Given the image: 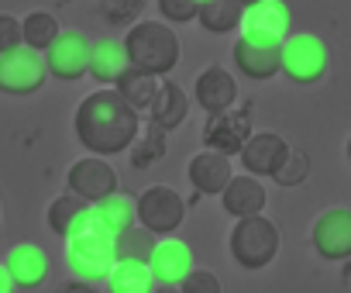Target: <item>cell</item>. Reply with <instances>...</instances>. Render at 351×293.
<instances>
[{"mask_svg":"<svg viewBox=\"0 0 351 293\" xmlns=\"http://www.w3.org/2000/svg\"><path fill=\"white\" fill-rule=\"evenodd\" d=\"M186 176H190V183H193V190L197 194H207V197H221V190L231 183V176H234V169H231V159L228 156H217V152H197L193 159H190V166H186Z\"/></svg>","mask_w":351,"mask_h":293,"instance_id":"cell-20","label":"cell"},{"mask_svg":"<svg viewBox=\"0 0 351 293\" xmlns=\"http://www.w3.org/2000/svg\"><path fill=\"white\" fill-rule=\"evenodd\" d=\"M0 293H14V283H11V276H8L4 266H0Z\"/></svg>","mask_w":351,"mask_h":293,"instance_id":"cell-36","label":"cell"},{"mask_svg":"<svg viewBox=\"0 0 351 293\" xmlns=\"http://www.w3.org/2000/svg\"><path fill=\"white\" fill-rule=\"evenodd\" d=\"M286 152H289V141L282 134H276V131H252L238 156H241V169L248 176L262 180V176H272L282 166Z\"/></svg>","mask_w":351,"mask_h":293,"instance_id":"cell-14","label":"cell"},{"mask_svg":"<svg viewBox=\"0 0 351 293\" xmlns=\"http://www.w3.org/2000/svg\"><path fill=\"white\" fill-rule=\"evenodd\" d=\"M330 69V49L324 38L310 35V32H289L286 42L279 45V73L289 83L310 86L317 80H324Z\"/></svg>","mask_w":351,"mask_h":293,"instance_id":"cell-5","label":"cell"},{"mask_svg":"<svg viewBox=\"0 0 351 293\" xmlns=\"http://www.w3.org/2000/svg\"><path fill=\"white\" fill-rule=\"evenodd\" d=\"M193 100L207 110V114H221V110H231L234 100H238V83L234 76L224 69V66H207L197 83H193Z\"/></svg>","mask_w":351,"mask_h":293,"instance_id":"cell-16","label":"cell"},{"mask_svg":"<svg viewBox=\"0 0 351 293\" xmlns=\"http://www.w3.org/2000/svg\"><path fill=\"white\" fill-rule=\"evenodd\" d=\"M117 255H114V238L93 221L86 231H76L66 238V269L76 283L86 286H104L107 272L114 269Z\"/></svg>","mask_w":351,"mask_h":293,"instance_id":"cell-3","label":"cell"},{"mask_svg":"<svg viewBox=\"0 0 351 293\" xmlns=\"http://www.w3.org/2000/svg\"><path fill=\"white\" fill-rule=\"evenodd\" d=\"M0 266L8 269L14 290H38V286L45 283V276H49V255H45V248H38L35 242L14 245V248L4 255V262H0Z\"/></svg>","mask_w":351,"mask_h":293,"instance_id":"cell-15","label":"cell"},{"mask_svg":"<svg viewBox=\"0 0 351 293\" xmlns=\"http://www.w3.org/2000/svg\"><path fill=\"white\" fill-rule=\"evenodd\" d=\"M186 221V200L172 187H145L134 200V224L152 231L155 238H169L176 228Z\"/></svg>","mask_w":351,"mask_h":293,"instance_id":"cell-6","label":"cell"},{"mask_svg":"<svg viewBox=\"0 0 351 293\" xmlns=\"http://www.w3.org/2000/svg\"><path fill=\"white\" fill-rule=\"evenodd\" d=\"M234 66L241 69V76L255 80V83H265L279 73V49H262V45H252V42H234Z\"/></svg>","mask_w":351,"mask_h":293,"instance_id":"cell-21","label":"cell"},{"mask_svg":"<svg viewBox=\"0 0 351 293\" xmlns=\"http://www.w3.org/2000/svg\"><path fill=\"white\" fill-rule=\"evenodd\" d=\"M21 45V21L14 14H0V56Z\"/></svg>","mask_w":351,"mask_h":293,"instance_id":"cell-34","label":"cell"},{"mask_svg":"<svg viewBox=\"0 0 351 293\" xmlns=\"http://www.w3.org/2000/svg\"><path fill=\"white\" fill-rule=\"evenodd\" d=\"M155 242H158V238H155L152 231H145L141 224H131L128 231H121V235L114 238V255H117V259H128V262H148Z\"/></svg>","mask_w":351,"mask_h":293,"instance_id":"cell-28","label":"cell"},{"mask_svg":"<svg viewBox=\"0 0 351 293\" xmlns=\"http://www.w3.org/2000/svg\"><path fill=\"white\" fill-rule=\"evenodd\" d=\"M90 211H93L97 224H100L110 238H117L121 231H128V228L134 224V204H131V197H124V194H110V197H104L100 204H90Z\"/></svg>","mask_w":351,"mask_h":293,"instance_id":"cell-25","label":"cell"},{"mask_svg":"<svg viewBox=\"0 0 351 293\" xmlns=\"http://www.w3.org/2000/svg\"><path fill=\"white\" fill-rule=\"evenodd\" d=\"M180 293H224V286H221V276L217 272H210V269H193L180 286H176Z\"/></svg>","mask_w":351,"mask_h":293,"instance_id":"cell-32","label":"cell"},{"mask_svg":"<svg viewBox=\"0 0 351 293\" xmlns=\"http://www.w3.org/2000/svg\"><path fill=\"white\" fill-rule=\"evenodd\" d=\"M114 93L141 117V114H148V107H152V100H155V93H158V80L155 76H148V73H141V69H124L117 80H114Z\"/></svg>","mask_w":351,"mask_h":293,"instance_id":"cell-22","label":"cell"},{"mask_svg":"<svg viewBox=\"0 0 351 293\" xmlns=\"http://www.w3.org/2000/svg\"><path fill=\"white\" fill-rule=\"evenodd\" d=\"M306 176H310V156L303 149H289L286 159H282V166L272 173V180L279 187H300Z\"/></svg>","mask_w":351,"mask_h":293,"instance_id":"cell-30","label":"cell"},{"mask_svg":"<svg viewBox=\"0 0 351 293\" xmlns=\"http://www.w3.org/2000/svg\"><path fill=\"white\" fill-rule=\"evenodd\" d=\"M186 117H190L186 90L180 83H172V80H158V93H155V100L148 107V124L165 134V131H176Z\"/></svg>","mask_w":351,"mask_h":293,"instance_id":"cell-17","label":"cell"},{"mask_svg":"<svg viewBox=\"0 0 351 293\" xmlns=\"http://www.w3.org/2000/svg\"><path fill=\"white\" fill-rule=\"evenodd\" d=\"M128 69V59H124V49L121 42L114 38H104V42H93L90 45V62H86V73L97 80V83H114L121 73Z\"/></svg>","mask_w":351,"mask_h":293,"instance_id":"cell-23","label":"cell"},{"mask_svg":"<svg viewBox=\"0 0 351 293\" xmlns=\"http://www.w3.org/2000/svg\"><path fill=\"white\" fill-rule=\"evenodd\" d=\"M104 286H107V293H152L155 290V279H152V272H148L145 262L117 259L114 269L107 272Z\"/></svg>","mask_w":351,"mask_h":293,"instance_id":"cell-24","label":"cell"},{"mask_svg":"<svg viewBox=\"0 0 351 293\" xmlns=\"http://www.w3.org/2000/svg\"><path fill=\"white\" fill-rule=\"evenodd\" d=\"M59 32L62 28H59L56 14H49V11H32V14L21 18V45L38 52V56L59 38Z\"/></svg>","mask_w":351,"mask_h":293,"instance_id":"cell-26","label":"cell"},{"mask_svg":"<svg viewBox=\"0 0 351 293\" xmlns=\"http://www.w3.org/2000/svg\"><path fill=\"white\" fill-rule=\"evenodd\" d=\"M90 38L83 32H59V38L45 49L42 62H45V73L62 80V83H76L83 73H86V62H90Z\"/></svg>","mask_w":351,"mask_h":293,"instance_id":"cell-10","label":"cell"},{"mask_svg":"<svg viewBox=\"0 0 351 293\" xmlns=\"http://www.w3.org/2000/svg\"><path fill=\"white\" fill-rule=\"evenodd\" d=\"M66 187H69V194H76L80 200L100 204L104 197L117 194V173H114V166H110L107 159H100V156H83V159H76V163L69 166Z\"/></svg>","mask_w":351,"mask_h":293,"instance_id":"cell-11","label":"cell"},{"mask_svg":"<svg viewBox=\"0 0 351 293\" xmlns=\"http://www.w3.org/2000/svg\"><path fill=\"white\" fill-rule=\"evenodd\" d=\"M73 131L90 156L110 159L131 149V141L141 134V117L114 93V86H100L80 100Z\"/></svg>","mask_w":351,"mask_h":293,"instance_id":"cell-1","label":"cell"},{"mask_svg":"<svg viewBox=\"0 0 351 293\" xmlns=\"http://www.w3.org/2000/svg\"><path fill=\"white\" fill-rule=\"evenodd\" d=\"M152 293H180L176 286H158V290H152Z\"/></svg>","mask_w":351,"mask_h":293,"instance_id":"cell-37","label":"cell"},{"mask_svg":"<svg viewBox=\"0 0 351 293\" xmlns=\"http://www.w3.org/2000/svg\"><path fill=\"white\" fill-rule=\"evenodd\" d=\"M131 163H134V169H152L162 156H165V134L158 131V128H152L148 124V131L145 134H138L134 141H131Z\"/></svg>","mask_w":351,"mask_h":293,"instance_id":"cell-29","label":"cell"},{"mask_svg":"<svg viewBox=\"0 0 351 293\" xmlns=\"http://www.w3.org/2000/svg\"><path fill=\"white\" fill-rule=\"evenodd\" d=\"M59 293H93V286H86V283H76V279H69L66 286H59Z\"/></svg>","mask_w":351,"mask_h":293,"instance_id":"cell-35","label":"cell"},{"mask_svg":"<svg viewBox=\"0 0 351 293\" xmlns=\"http://www.w3.org/2000/svg\"><path fill=\"white\" fill-rule=\"evenodd\" d=\"M145 266H148V272H152V279L158 286H180L197 269V259H193V248L183 238L169 235V238L155 242V248H152Z\"/></svg>","mask_w":351,"mask_h":293,"instance_id":"cell-12","label":"cell"},{"mask_svg":"<svg viewBox=\"0 0 351 293\" xmlns=\"http://www.w3.org/2000/svg\"><path fill=\"white\" fill-rule=\"evenodd\" d=\"M252 134V114L248 110H221V114H207L204 124V149L217 152V156H238L241 145Z\"/></svg>","mask_w":351,"mask_h":293,"instance_id":"cell-13","label":"cell"},{"mask_svg":"<svg viewBox=\"0 0 351 293\" xmlns=\"http://www.w3.org/2000/svg\"><path fill=\"white\" fill-rule=\"evenodd\" d=\"M0 228H4V207H0Z\"/></svg>","mask_w":351,"mask_h":293,"instance_id":"cell-39","label":"cell"},{"mask_svg":"<svg viewBox=\"0 0 351 293\" xmlns=\"http://www.w3.org/2000/svg\"><path fill=\"white\" fill-rule=\"evenodd\" d=\"M221 204H224V211L234 218V221H241V218H258V214H265V204H269V194H265V187H262V180H255V176H231V183L221 190Z\"/></svg>","mask_w":351,"mask_h":293,"instance_id":"cell-18","label":"cell"},{"mask_svg":"<svg viewBox=\"0 0 351 293\" xmlns=\"http://www.w3.org/2000/svg\"><path fill=\"white\" fill-rule=\"evenodd\" d=\"M310 242H313V252L327 262L351 259V211L327 207L324 214H317V221L310 228Z\"/></svg>","mask_w":351,"mask_h":293,"instance_id":"cell-9","label":"cell"},{"mask_svg":"<svg viewBox=\"0 0 351 293\" xmlns=\"http://www.w3.org/2000/svg\"><path fill=\"white\" fill-rule=\"evenodd\" d=\"M197 4H204V0H197Z\"/></svg>","mask_w":351,"mask_h":293,"instance_id":"cell-40","label":"cell"},{"mask_svg":"<svg viewBox=\"0 0 351 293\" xmlns=\"http://www.w3.org/2000/svg\"><path fill=\"white\" fill-rule=\"evenodd\" d=\"M158 11H162L165 25H186L197 18L200 4L197 0H158Z\"/></svg>","mask_w":351,"mask_h":293,"instance_id":"cell-33","label":"cell"},{"mask_svg":"<svg viewBox=\"0 0 351 293\" xmlns=\"http://www.w3.org/2000/svg\"><path fill=\"white\" fill-rule=\"evenodd\" d=\"M45 62L38 52L18 45L11 52L0 56V93L8 97H28V93H38L45 86Z\"/></svg>","mask_w":351,"mask_h":293,"instance_id":"cell-8","label":"cell"},{"mask_svg":"<svg viewBox=\"0 0 351 293\" xmlns=\"http://www.w3.org/2000/svg\"><path fill=\"white\" fill-rule=\"evenodd\" d=\"M241 4L238 0H204L200 11H197V21L210 32V35H228L241 25Z\"/></svg>","mask_w":351,"mask_h":293,"instance_id":"cell-27","label":"cell"},{"mask_svg":"<svg viewBox=\"0 0 351 293\" xmlns=\"http://www.w3.org/2000/svg\"><path fill=\"white\" fill-rule=\"evenodd\" d=\"M145 4H148V0H100V14H104L110 25L128 28V25H134V21L141 18Z\"/></svg>","mask_w":351,"mask_h":293,"instance_id":"cell-31","label":"cell"},{"mask_svg":"<svg viewBox=\"0 0 351 293\" xmlns=\"http://www.w3.org/2000/svg\"><path fill=\"white\" fill-rule=\"evenodd\" d=\"M97 218H93V211H90V204L86 200H80L76 194H59L52 204H49V214H45V224H49V231L52 235H59L62 242L69 238V235H76V231H86L90 224H93Z\"/></svg>","mask_w":351,"mask_h":293,"instance_id":"cell-19","label":"cell"},{"mask_svg":"<svg viewBox=\"0 0 351 293\" xmlns=\"http://www.w3.org/2000/svg\"><path fill=\"white\" fill-rule=\"evenodd\" d=\"M238 4H241V8H252V4H258V0H238Z\"/></svg>","mask_w":351,"mask_h":293,"instance_id":"cell-38","label":"cell"},{"mask_svg":"<svg viewBox=\"0 0 351 293\" xmlns=\"http://www.w3.org/2000/svg\"><path fill=\"white\" fill-rule=\"evenodd\" d=\"M228 248H231V259L241 266V269H265L276 262L279 248H282V238H279V228L272 218L258 214V218H241L234 221L231 228V238H228Z\"/></svg>","mask_w":351,"mask_h":293,"instance_id":"cell-4","label":"cell"},{"mask_svg":"<svg viewBox=\"0 0 351 293\" xmlns=\"http://www.w3.org/2000/svg\"><path fill=\"white\" fill-rule=\"evenodd\" d=\"M241 42L262 45V49H279L293 28V11L286 0H258V4L241 11Z\"/></svg>","mask_w":351,"mask_h":293,"instance_id":"cell-7","label":"cell"},{"mask_svg":"<svg viewBox=\"0 0 351 293\" xmlns=\"http://www.w3.org/2000/svg\"><path fill=\"white\" fill-rule=\"evenodd\" d=\"M124 49V59L131 69H141L148 76H169L176 69V62H180V35H176L165 21L158 18H148V21H134L121 42Z\"/></svg>","mask_w":351,"mask_h":293,"instance_id":"cell-2","label":"cell"}]
</instances>
